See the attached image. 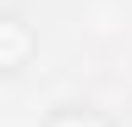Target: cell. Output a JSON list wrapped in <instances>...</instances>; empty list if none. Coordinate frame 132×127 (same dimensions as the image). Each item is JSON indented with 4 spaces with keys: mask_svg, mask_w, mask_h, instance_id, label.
I'll use <instances>...</instances> for the list:
<instances>
[{
    "mask_svg": "<svg viewBox=\"0 0 132 127\" xmlns=\"http://www.w3.org/2000/svg\"><path fill=\"white\" fill-rule=\"evenodd\" d=\"M33 50V39H28V28L16 22V17H0V72H11V66H22Z\"/></svg>",
    "mask_w": 132,
    "mask_h": 127,
    "instance_id": "cell-1",
    "label": "cell"
},
{
    "mask_svg": "<svg viewBox=\"0 0 132 127\" xmlns=\"http://www.w3.org/2000/svg\"><path fill=\"white\" fill-rule=\"evenodd\" d=\"M50 127H105V122H99L94 110H61V116L50 122Z\"/></svg>",
    "mask_w": 132,
    "mask_h": 127,
    "instance_id": "cell-2",
    "label": "cell"
}]
</instances>
